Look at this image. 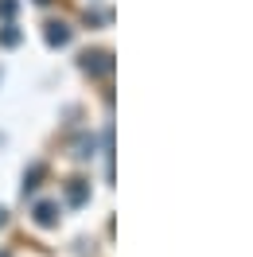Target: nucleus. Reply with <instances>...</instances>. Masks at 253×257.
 <instances>
[{
  "label": "nucleus",
  "instance_id": "obj_1",
  "mask_svg": "<svg viewBox=\"0 0 253 257\" xmlns=\"http://www.w3.org/2000/svg\"><path fill=\"white\" fill-rule=\"evenodd\" d=\"M82 70L94 74V78H109L113 74V55L109 51H86V55H82Z\"/></svg>",
  "mask_w": 253,
  "mask_h": 257
},
{
  "label": "nucleus",
  "instance_id": "obj_2",
  "mask_svg": "<svg viewBox=\"0 0 253 257\" xmlns=\"http://www.w3.org/2000/svg\"><path fill=\"white\" fill-rule=\"evenodd\" d=\"M43 39H47L51 47H66V43L74 39V32L66 28L63 20H51V24H47V32H43Z\"/></svg>",
  "mask_w": 253,
  "mask_h": 257
},
{
  "label": "nucleus",
  "instance_id": "obj_3",
  "mask_svg": "<svg viewBox=\"0 0 253 257\" xmlns=\"http://www.w3.org/2000/svg\"><path fill=\"white\" fill-rule=\"evenodd\" d=\"M86 199H90V183H82V179H70V183H66V203H70V207H82Z\"/></svg>",
  "mask_w": 253,
  "mask_h": 257
},
{
  "label": "nucleus",
  "instance_id": "obj_4",
  "mask_svg": "<svg viewBox=\"0 0 253 257\" xmlns=\"http://www.w3.org/2000/svg\"><path fill=\"white\" fill-rule=\"evenodd\" d=\"M32 214H35V222H39V226H55V222H59V207H55V203H35Z\"/></svg>",
  "mask_w": 253,
  "mask_h": 257
},
{
  "label": "nucleus",
  "instance_id": "obj_5",
  "mask_svg": "<svg viewBox=\"0 0 253 257\" xmlns=\"http://www.w3.org/2000/svg\"><path fill=\"white\" fill-rule=\"evenodd\" d=\"M47 176V168H43V164H32V172H28V176H24V195L28 191H35V187H39V179Z\"/></svg>",
  "mask_w": 253,
  "mask_h": 257
},
{
  "label": "nucleus",
  "instance_id": "obj_6",
  "mask_svg": "<svg viewBox=\"0 0 253 257\" xmlns=\"http://www.w3.org/2000/svg\"><path fill=\"white\" fill-rule=\"evenodd\" d=\"M0 43H4V47H16V43H20V32H16V24H12V20L0 28Z\"/></svg>",
  "mask_w": 253,
  "mask_h": 257
},
{
  "label": "nucleus",
  "instance_id": "obj_7",
  "mask_svg": "<svg viewBox=\"0 0 253 257\" xmlns=\"http://www.w3.org/2000/svg\"><path fill=\"white\" fill-rule=\"evenodd\" d=\"M74 148H78V152H74L78 160H90V156H94V141H90V137H82V141H78Z\"/></svg>",
  "mask_w": 253,
  "mask_h": 257
},
{
  "label": "nucleus",
  "instance_id": "obj_8",
  "mask_svg": "<svg viewBox=\"0 0 253 257\" xmlns=\"http://www.w3.org/2000/svg\"><path fill=\"white\" fill-rule=\"evenodd\" d=\"M16 16V0H0V20H12Z\"/></svg>",
  "mask_w": 253,
  "mask_h": 257
},
{
  "label": "nucleus",
  "instance_id": "obj_9",
  "mask_svg": "<svg viewBox=\"0 0 253 257\" xmlns=\"http://www.w3.org/2000/svg\"><path fill=\"white\" fill-rule=\"evenodd\" d=\"M4 222H8V210H4V207H0V226H4Z\"/></svg>",
  "mask_w": 253,
  "mask_h": 257
},
{
  "label": "nucleus",
  "instance_id": "obj_10",
  "mask_svg": "<svg viewBox=\"0 0 253 257\" xmlns=\"http://www.w3.org/2000/svg\"><path fill=\"white\" fill-rule=\"evenodd\" d=\"M0 257H12V253H4V249H0Z\"/></svg>",
  "mask_w": 253,
  "mask_h": 257
},
{
  "label": "nucleus",
  "instance_id": "obj_11",
  "mask_svg": "<svg viewBox=\"0 0 253 257\" xmlns=\"http://www.w3.org/2000/svg\"><path fill=\"white\" fill-rule=\"evenodd\" d=\"M39 4H47V0H39Z\"/></svg>",
  "mask_w": 253,
  "mask_h": 257
}]
</instances>
